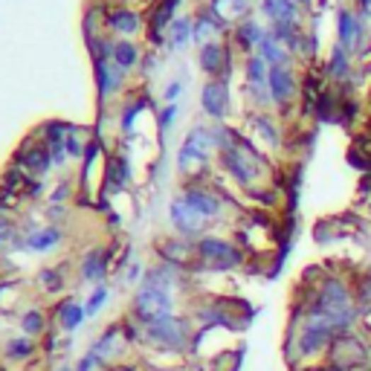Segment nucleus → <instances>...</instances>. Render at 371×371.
<instances>
[{"label":"nucleus","mask_w":371,"mask_h":371,"mask_svg":"<svg viewBox=\"0 0 371 371\" xmlns=\"http://www.w3.org/2000/svg\"><path fill=\"white\" fill-rule=\"evenodd\" d=\"M174 113H177L174 108H169V110H166V116H163V128H169L171 122H174Z\"/></svg>","instance_id":"a878e982"},{"label":"nucleus","mask_w":371,"mask_h":371,"mask_svg":"<svg viewBox=\"0 0 371 371\" xmlns=\"http://www.w3.org/2000/svg\"><path fill=\"white\" fill-rule=\"evenodd\" d=\"M177 93H180V84H171V87H169V93H166V99H171V102H174V99H177Z\"/></svg>","instance_id":"bb28decb"},{"label":"nucleus","mask_w":371,"mask_h":371,"mask_svg":"<svg viewBox=\"0 0 371 371\" xmlns=\"http://www.w3.org/2000/svg\"><path fill=\"white\" fill-rule=\"evenodd\" d=\"M183 200L189 203L203 221H215V218H221V212H224V200L209 192V189H198V186H192V189H186L183 192Z\"/></svg>","instance_id":"20e7f679"},{"label":"nucleus","mask_w":371,"mask_h":371,"mask_svg":"<svg viewBox=\"0 0 371 371\" xmlns=\"http://www.w3.org/2000/svg\"><path fill=\"white\" fill-rule=\"evenodd\" d=\"M189 38H192V23H189V21H177V23H174V38H171V44H174V47H183Z\"/></svg>","instance_id":"aec40b11"},{"label":"nucleus","mask_w":371,"mask_h":371,"mask_svg":"<svg viewBox=\"0 0 371 371\" xmlns=\"http://www.w3.org/2000/svg\"><path fill=\"white\" fill-rule=\"evenodd\" d=\"M108 296H110V293H108V287H105V285H99L96 290L90 293V299L84 302V314H87V316H96V314L102 311V307H105Z\"/></svg>","instance_id":"a211bd4d"},{"label":"nucleus","mask_w":371,"mask_h":371,"mask_svg":"<svg viewBox=\"0 0 371 371\" xmlns=\"http://www.w3.org/2000/svg\"><path fill=\"white\" fill-rule=\"evenodd\" d=\"M203 108L212 116H224V110H227V87L221 81H212V84L203 87Z\"/></svg>","instance_id":"1a4fd4ad"},{"label":"nucleus","mask_w":371,"mask_h":371,"mask_svg":"<svg viewBox=\"0 0 371 371\" xmlns=\"http://www.w3.org/2000/svg\"><path fill=\"white\" fill-rule=\"evenodd\" d=\"M198 258L206 270L212 273H229L235 267L244 264V253H241V246H235L232 241H224L218 235H203L198 241Z\"/></svg>","instance_id":"f03ea898"},{"label":"nucleus","mask_w":371,"mask_h":371,"mask_svg":"<svg viewBox=\"0 0 371 371\" xmlns=\"http://www.w3.org/2000/svg\"><path fill=\"white\" fill-rule=\"evenodd\" d=\"M21 331L26 336H47L50 333V322H47V314L41 311H29L21 316Z\"/></svg>","instance_id":"ddd939ff"},{"label":"nucleus","mask_w":371,"mask_h":371,"mask_svg":"<svg viewBox=\"0 0 371 371\" xmlns=\"http://www.w3.org/2000/svg\"><path fill=\"white\" fill-rule=\"evenodd\" d=\"M171 224H174V229L180 232V238H195V235H200L203 232V227H206V221L200 218V215L186 203L183 198H177L174 203H171Z\"/></svg>","instance_id":"39448f33"},{"label":"nucleus","mask_w":371,"mask_h":371,"mask_svg":"<svg viewBox=\"0 0 371 371\" xmlns=\"http://www.w3.org/2000/svg\"><path fill=\"white\" fill-rule=\"evenodd\" d=\"M302 371H343V368L333 365V363H328V360H322V363H314V365H304Z\"/></svg>","instance_id":"393cba45"},{"label":"nucleus","mask_w":371,"mask_h":371,"mask_svg":"<svg viewBox=\"0 0 371 371\" xmlns=\"http://www.w3.org/2000/svg\"><path fill=\"white\" fill-rule=\"evenodd\" d=\"M215 29H218V26H215L209 18H203V21L198 23V29H195V38H198V41H206V35H212Z\"/></svg>","instance_id":"b1692460"},{"label":"nucleus","mask_w":371,"mask_h":371,"mask_svg":"<svg viewBox=\"0 0 371 371\" xmlns=\"http://www.w3.org/2000/svg\"><path fill=\"white\" fill-rule=\"evenodd\" d=\"M258 47H261V58L267 61V64H273V67H285L287 52L282 50V44L275 41V35H264V41H261Z\"/></svg>","instance_id":"4468645a"},{"label":"nucleus","mask_w":371,"mask_h":371,"mask_svg":"<svg viewBox=\"0 0 371 371\" xmlns=\"http://www.w3.org/2000/svg\"><path fill=\"white\" fill-rule=\"evenodd\" d=\"M221 61H224V50L215 47V44H206L203 52H200V64L206 73H218L221 70Z\"/></svg>","instance_id":"dca6fc26"},{"label":"nucleus","mask_w":371,"mask_h":371,"mask_svg":"<svg viewBox=\"0 0 371 371\" xmlns=\"http://www.w3.org/2000/svg\"><path fill=\"white\" fill-rule=\"evenodd\" d=\"M363 15H371V0H363Z\"/></svg>","instance_id":"cd10ccee"},{"label":"nucleus","mask_w":371,"mask_h":371,"mask_svg":"<svg viewBox=\"0 0 371 371\" xmlns=\"http://www.w3.org/2000/svg\"><path fill=\"white\" fill-rule=\"evenodd\" d=\"M113 29L131 33V29H137V18H134V15H125V12H119V15H113Z\"/></svg>","instance_id":"412c9836"},{"label":"nucleus","mask_w":371,"mask_h":371,"mask_svg":"<svg viewBox=\"0 0 371 371\" xmlns=\"http://www.w3.org/2000/svg\"><path fill=\"white\" fill-rule=\"evenodd\" d=\"M108 275V253L105 250H93L87 253L84 264H81V278L84 282H93V285H102V278Z\"/></svg>","instance_id":"6e6552de"},{"label":"nucleus","mask_w":371,"mask_h":371,"mask_svg":"<svg viewBox=\"0 0 371 371\" xmlns=\"http://www.w3.org/2000/svg\"><path fill=\"white\" fill-rule=\"evenodd\" d=\"M264 12L275 26H285L296 21V4L293 0H264Z\"/></svg>","instance_id":"9d476101"},{"label":"nucleus","mask_w":371,"mask_h":371,"mask_svg":"<svg viewBox=\"0 0 371 371\" xmlns=\"http://www.w3.org/2000/svg\"><path fill=\"white\" fill-rule=\"evenodd\" d=\"M325 360L339 365L343 371H368L371 368V339H368V333L360 328V331L336 336L333 346L325 354Z\"/></svg>","instance_id":"f257e3e1"},{"label":"nucleus","mask_w":371,"mask_h":371,"mask_svg":"<svg viewBox=\"0 0 371 371\" xmlns=\"http://www.w3.org/2000/svg\"><path fill=\"white\" fill-rule=\"evenodd\" d=\"M215 12L227 21H235L246 12V0H218V4H215Z\"/></svg>","instance_id":"f3484780"},{"label":"nucleus","mask_w":371,"mask_h":371,"mask_svg":"<svg viewBox=\"0 0 371 371\" xmlns=\"http://www.w3.org/2000/svg\"><path fill=\"white\" fill-rule=\"evenodd\" d=\"M55 371H76L73 365H61V368H55Z\"/></svg>","instance_id":"c85d7f7f"},{"label":"nucleus","mask_w":371,"mask_h":371,"mask_svg":"<svg viewBox=\"0 0 371 371\" xmlns=\"http://www.w3.org/2000/svg\"><path fill=\"white\" fill-rule=\"evenodd\" d=\"M87 319L84 314V304H79L76 299H64L58 307H55V325L64 331V333H73L81 328V322Z\"/></svg>","instance_id":"423d86ee"},{"label":"nucleus","mask_w":371,"mask_h":371,"mask_svg":"<svg viewBox=\"0 0 371 371\" xmlns=\"http://www.w3.org/2000/svg\"><path fill=\"white\" fill-rule=\"evenodd\" d=\"M212 145H218L215 142V131H206V128H195L189 134V139L183 142L180 154H177V166L183 174H198L209 157V151Z\"/></svg>","instance_id":"7ed1b4c3"},{"label":"nucleus","mask_w":371,"mask_h":371,"mask_svg":"<svg viewBox=\"0 0 371 371\" xmlns=\"http://www.w3.org/2000/svg\"><path fill=\"white\" fill-rule=\"evenodd\" d=\"M4 354L15 363H23V360H33L38 354V346L33 343V336H18V339H9Z\"/></svg>","instance_id":"9b49d317"},{"label":"nucleus","mask_w":371,"mask_h":371,"mask_svg":"<svg viewBox=\"0 0 371 371\" xmlns=\"http://www.w3.org/2000/svg\"><path fill=\"white\" fill-rule=\"evenodd\" d=\"M270 93H273L275 102L293 99L296 81H293V73H290L287 67H273V70H270Z\"/></svg>","instance_id":"0eeeda50"},{"label":"nucleus","mask_w":371,"mask_h":371,"mask_svg":"<svg viewBox=\"0 0 371 371\" xmlns=\"http://www.w3.org/2000/svg\"><path fill=\"white\" fill-rule=\"evenodd\" d=\"M328 73L333 79H346L348 76V50L346 47H333L331 61H328Z\"/></svg>","instance_id":"2eb2a0df"},{"label":"nucleus","mask_w":371,"mask_h":371,"mask_svg":"<svg viewBox=\"0 0 371 371\" xmlns=\"http://www.w3.org/2000/svg\"><path fill=\"white\" fill-rule=\"evenodd\" d=\"M113 58L119 61V64H134V47H128V44H119L116 50H113Z\"/></svg>","instance_id":"4be33fe9"},{"label":"nucleus","mask_w":371,"mask_h":371,"mask_svg":"<svg viewBox=\"0 0 371 371\" xmlns=\"http://www.w3.org/2000/svg\"><path fill=\"white\" fill-rule=\"evenodd\" d=\"M41 285H44L47 290H58V287H61V275H58L55 270H44V273H41Z\"/></svg>","instance_id":"5701e85b"},{"label":"nucleus","mask_w":371,"mask_h":371,"mask_svg":"<svg viewBox=\"0 0 371 371\" xmlns=\"http://www.w3.org/2000/svg\"><path fill=\"white\" fill-rule=\"evenodd\" d=\"M0 371H4V368H0Z\"/></svg>","instance_id":"c756f323"},{"label":"nucleus","mask_w":371,"mask_h":371,"mask_svg":"<svg viewBox=\"0 0 371 371\" xmlns=\"http://www.w3.org/2000/svg\"><path fill=\"white\" fill-rule=\"evenodd\" d=\"M238 35H241L244 47H253V44H261V41H264V33H261L258 23H244V26L238 29Z\"/></svg>","instance_id":"6ab92c4d"},{"label":"nucleus","mask_w":371,"mask_h":371,"mask_svg":"<svg viewBox=\"0 0 371 371\" xmlns=\"http://www.w3.org/2000/svg\"><path fill=\"white\" fill-rule=\"evenodd\" d=\"M61 241V232L55 227H47V229H38L26 238V246L29 250H35V253H44V250H52V246Z\"/></svg>","instance_id":"f8f14e48"}]
</instances>
